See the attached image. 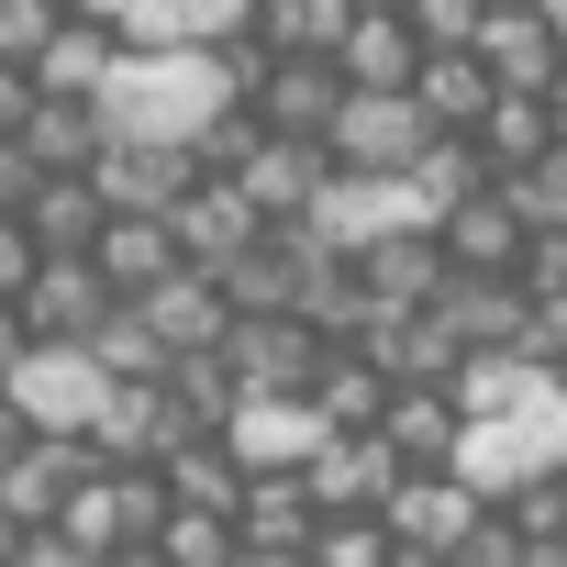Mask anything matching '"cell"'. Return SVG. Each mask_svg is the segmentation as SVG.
<instances>
[{"instance_id":"cell-1","label":"cell","mask_w":567,"mask_h":567,"mask_svg":"<svg viewBox=\"0 0 567 567\" xmlns=\"http://www.w3.org/2000/svg\"><path fill=\"white\" fill-rule=\"evenodd\" d=\"M223 101H234V79H223L212 45H123L112 79L90 90V123L134 134V145H189Z\"/></svg>"},{"instance_id":"cell-2","label":"cell","mask_w":567,"mask_h":567,"mask_svg":"<svg viewBox=\"0 0 567 567\" xmlns=\"http://www.w3.org/2000/svg\"><path fill=\"white\" fill-rule=\"evenodd\" d=\"M101 357L90 346H45V334H23V357L0 368V401L23 412V434H90V412H101Z\"/></svg>"},{"instance_id":"cell-3","label":"cell","mask_w":567,"mask_h":567,"mask_svg":"<svg viewBox=\"0 0 567 567\" xmlns=\"http://www.w3.org/2000/svg\"><path fill=\"white\" fill-rule=\"evenodd\" d=\"M423 134H434V123H423L412 90H334V112H323L312 145H323L334 167H412Z\"/></svg>"},{"instance_id":"cell-4","label":"cell","mask_w":567,"mask_h":567,"mask_svg":"<svg viewBox=\"0 0 567 567\" xmlns=\"http://www.w3.org/2000/svg\"><path fill=\"white\" fill-rule=\"evenodd\" d=\"M212 357H223L234 401H245V390H290V401H301V390H312V368H323V334H312L301 312H234Z\"/></svg>"},{"instance_id":"cell-5","label":"cell","mask_w":567,"mask_h":567,"mask_svg":"<svg viewBox=\"0 0 567 567\" xmlns=\"http://www.w3.org/2000/svg\"><path fill=\"white\" fill-rule=\"evenodd\" d=\"M478 512H489V501H478V489H456L445 467H401V478H390V501H379V534H390L401 556H456Z\"/></svg>"},{"instance_id":"cell-6","label":"cell","mask_w":567,"mask_h":567,"mask_svg":"<svg viewBox=\"0 0 567 567\" xmlns=\"http://www.w3.org/2000/svg\"><path fill=\"white\" fill-rule=\"evenodd\" d=\"M178 434H189V423L167 412V390H156V379H112L79 445H90V467H156Z\"/></svg>"},{"instance_id":"cell-7","label":"cell","mask_w":567,"mask_h":567,"mask_svg":"<svg viewBox=\"0 0 567 567\" xmlns=\"http://www.w3.org/2000/svg\"><path fill=\"white\" fill-rule=\"evenodd\" d=\"M212 434H223V456L256 478V467H301V456L323 445V412H312V401H290V390H245Z\"/></svg>"},{"instance_id":"cell-8","label":"cell","mask_w":567,"mask_h":567,"mask_svg":"<svg viewBox=\"0 0 567 567\" xmlns=\"http://www.w3.org/2000/svg\"><path fill=\"white\" fill-rule=\"evenodd\" d=\"M467 56L489 68V90H545V79H556V56H567V34L534 12V0H478Z\"/></svg>"},{"instance_id":"cell-9","label":"cell","mask_w":567,"mask_h":567,"mask_svg":"<svg viewBox=\"0 0 567 567\" xmlns=\"http://www.w3.org/2000/svg\"><path fill=\"white\" fill-rule=\"evenodd\" d=\"M79 178L101 189V212H167V200L200 178V156H189V145H134V134H101V156H90Z\"/></svg>"},{"instance_id":"cell-10","label":"cell","mask_w":567,"mask_h":567,"mask_svg":"<svg viewBox=\"0 0 567 567\" xmlns=\"http://www.w3.org/2000/svg\"><path fill=\"white\" fill-rule=\"evenodd\" d=\"M167 234H178V267H223V256H245V245L267 234V212H256L234 178H212V167H200V178L167 200Z\"/></svg>"},{"instance_id":"cell-11","label":"cell","mask_w":567,"mask_h":567,"mask_svg":"<svg viewBox=\"0 0 567 567\" xmlns=\"http://www.w3.org/2000/svg\"><path fill=\"white\" fill-rule=\"evenodd\" d=\"M523 234H534V223L512 212V189H501V178H478L467 200H445V212H434V256H445V267H478V278H512Z\"/></svg>"},{"instance_id":"cell-12","label":"cell","mask_w":567,"mask_h":567,"mask_svg":"<svg viewBox=\"0 0 567 567\" xmlns=\"http://www.w3.org/2000/svg\"><path fill=\"white\" fill-rule=\"evenodd\" d=\"M323 167H334V156H323L312 134H267V123H256V145H245L223 178H234L267 223H301V212H312V189H323Z\"/></svg>"},{"instance_id":"cell-13","label":"cell","mask_w":567,"mask_h":567,"mask_svg":"<svg viewBox=\"0 0 567 567\" xmlns=\"http://www.w3.org/2000/svg\"><path fill=\"white\" fill-rule=\"evenodd\" d=\"M12 312H23V334L79 346V334L112 312V290H101V267H90V256H34V278L12 290Z\"/></svg>"},{"instance_id":"cell-14","label":"cell","mask_w":567,"mask_h":567,"mask_svg":"<svg viewBox=\"0 0 567 567\" xmlns=\"http://www.w3.org/2000/svg\"><path fill=\"white\" fill-rule=\"evenodd\" d=\"M556 134H567V123H556V101H545V90H489V101H478V123H467V145H478V167H489V178L545 167V156H556Z\"/></svg>"},{"instance_id":"cell-15","label":"cell","mask_w":567,"mask_h":567,"mask_svg":"<svg viewBox=\"0 0 567 567\" xmlns=\"http://www.w3.org/2000/svg\"><path fill=\"white\" fill-rule=\"evenodd\" d=\"M390 478H401V456H390L379 434H323V445L301 456L312 512H379V501H390Z\"/></svg>"},{"instance_id":"cell-16","label":"cell","mask_w":567,"mask_h":567,"mask_svg":"<svg viewBox=\"0 0 567 567\" xmlns=\"http://www.w3.org/2000/svg\"><path fill=\"white\" fill-rule=\"evenodd\" d=\"M134 312H145V334H156L167 357L223 346V323H234V301H223V278H212V267H167L156 290H134Z\"/></svg>"},{"instance_id":"cell-17","label":"cell","mask_w":567,"mask_h":567,"mask_svg":"<svg viewBox=\"0 0 567 567\" xmlns=\"http://www.w3.org/2000/svg\"><path fill=\"white\" fill-rule=\"evenodd\" d=\"M90 478V445L79 434H23L12 456H0V512L12 523H56V501Z\"/></svg>"},{"instance_id":"cell-18","label":"cell","mask_w":567,"mask_h":567,"mask_svg":"<svg viewBox=\"0 0 567 567\" xmlns=\"http://www.w3.org/2000/svg\"><path fill=\"white\" fill-rule=\"evenodd\" d=\"M312 489H301V467H256L245 489H234V545H256V556H301L312 545Z\"/></svg>"},{"instance_id":"cell-19","label":"cell","mask_w":567,"mask_h":567,"mask_svg":"<svg viewBox=\"0 0 567 567\" xmlns=\"http://www.w3.org/2000/svg\"><path fill=\"white\" fill-rule=\"evenodd\" d=\"M90 267H101V290H112V301L156 290V278L178 267V234H167V212H101V234H90Z\"/></svg>"},{"instance_id":"cell-20","label":"cell","mask_w":567,"mask_h":567,"mask_svg":"<svg viewBox=\"0 0 567 567\" xmlns=\"http://www.w3.org/2000/svg\"><path fill=\"white\" fill-rule=\"evenodd\" d=\"M234 101H245L267 134H323V112H334V68H323V56H267Z\"/></svg>"},{"instance_id":"cell-21","label":"cell","mask_w":567,"mask_h":567,"mask_svg":"<svg viewBox=\"0 0 567 567\" xmlns=\"http://www.w3.org/2000/svg\"><path fill=\"white\" fill-rule=\"evenodd\" d=\"M412 56L423 45H412L401 12H346V34H334L323 68H334V90H412Z\"/></svg>"},{"instance_id":"cell-22","label":"cell","mask_w":567,"mask_h":567,"mask_svg":"<svg viewBox=\"0 0 567 567\" xmlns=\"http://www.w3.org/2000/svg\"><path fill=\"white\" fill-rule=\"evenodd\" d=\"M23 234H34V256H90V234H101V189L79 178V167H45L23 200Z\"/></svg>"},{"instance_id":"cell-23","label":"cell","mask_w":567,"mask_h":567,"mask_svg":"<svg viewBox=\"0 0 567 567\" xmlns=\"http://www.w3.org/2000/svg\"><path fill=\"white\" fill-rule=\"evenodd\" d=\"M112 56H123V34H112V23H56V34L23 56V79H34L45 101H90V90L112 79Z\"/></svg>"},{"instance_id":"cell-24","label":"cell","mask_w":567,"mask_h":567,"mask_svg":"<svg viewBox=\"0 0 567 567\" xmlns=\"http://www.w3.org/2000/svg\"><path fill=\"white\" fill-rule=\"evenodd\" d=\"M401 467H445V445H456V401L434 390V379H401L390 401H379V423H368Z\"/></svg>"},{"instance_id":"cell-25","label":"cell","mask_w":567,"mask_h":567,"mask_svg":"<svg viewBox=\"0 0 567 567\" xmlns=\"http://www.w3.org/2000/svg\"><path fill=\"white\" fill-rule=\"evenodd\" d=\"M346 267H357V290H368L379 312H412V301H434V278H445L434 234H379V245H357Z\"/></svg>"},{"instance_id":"cell-26","label":"cell","mask_w":567,"mask_h":567,"mask_svg":"<svg viewBox=\"0 0 567 567\" xmlns=\"http://www.w3.org/2000/svg\"><path fill=\"white\" fill-rule=\"evenodd\" d=\"M245 23V0H112L123 45H223Z\"/></svg>"},{"instance_id":"cell-27","label":"cell","mask_w":567,"mask_h":567,"mask_svg":"<svg viewBox=\"0 0 567 567\" xmlns=\"http://www.w3.org/2000/svg\"><path fill=\"white\" fill-rule=\"evenodd\" d=\"M412 101H423L434 134H467L478 101H489V68H478L467 45H423V56H412Z\"/></svg>"},{"instance_id":"cell-28","label":"cell","mask_w":567,"mask_h":567,"mask_svg":"<svg viewBox=\"0 0 567 567\" xmlns=\"http://www.w3.org/2000/svg\"><path fill=\"white\" fill-rule=\"evenodd\" d=\"M301 401L323 412V434H368V423H379V401H390V379H379V357L323 346V368H312V390H301Z\"/></svg>"},{"instance_id":"cell-29","label":"cell","mask_w":567,"mask_h":567,"mask_svg":"<svg viewBox=\"0 0 567 567\" xmlns=\"http://www.w3.org/2000/svg\"><path fill=\"white\" fill-rule=\"evenodd\" d=\"M346 12H357V0H245V23H234V34H256L267 56H334Z\"/></svg>"},{"instance_id":"cell-30","label":"cell","mask_w":567,"mask_h":567,"mask_svg":"<svg viewBox=\"0 0 567 567\" xmlns=\"http://www.w3.org/2000/svg\"><path fill=\"white\" fill-rule=\"evenodd\" d=\"M12 145H23L34 167H90V156H101V123H90V101H45V90H34V112L12 123Z\"/></svg>"},{"instance_id":"cell-31","label":"cell","mask_w":567,"mask_h":567,"mask_svg":"<svg viewBox=\"0 0 567 567\" xmlns=\"http://www.w3.org/2000/svg\"><path fill=\"white\" fill-rule=\"evenodd\" d=\"M79 346L101 357V379H156V368H167V346L145 334V312H134V301H112V312H101Z\"/></svg>"},{"instance_id":"cell-32","label":"cell","mask_w":567,"mask_h":567,"mask_svg":"<svg viewBox=\"0 0 567 567\" xmlns=\"http://www.w3.org/2000/svg\"><path fill=\"white\" fill-rule=\"evenodd\" d=\"M145 545H156L167 567H223V556H234V512H189V501H167Z\"/></svg>"},{"instance_id":"cell-33","label":"cell","mask_w":567,"mask_h":567,"mask_svg":"<svg viewBox=\"0 0 567 567\" xmlns=\"http://www.w3.org/2000/svg\"><path fill=\"white\" fill-rule=\"evenodd\" d=\"M301 567H390L379 512H323V523H312V545H301Z\"/></svg>"},{"instance_id":"cell-34","label":"cell","mask_w":567,"mask_h":567,"mask_svg":"<svg viewBox=\"0 0 567 567\" xmlns=\"http://www.w3.org/2000/svg\"><path fill=\"white\" fill-rule=\"evenodd\" d=\"M401 23H412V45H467L478 0H401Z\"/></svg>"},{"instance_id":"cell-35","label":"cell","mask_w":567,"mask_h":567,"mask_svg":"<svg viewBox=\"0 0 567 567\" xmlns=\"http://www.w3.org/2000/svg\"><path fill=\"white\" fill-rule=\"evenodd\" d=\"M56 23H68V12H56V0H0V56H12V68H23V56H34V45H45Z\"/></svg>"},{"instance_id":"cell-36","label":"cell","mask_w":567,"mask_h":567,"mask_svg":"<svg viewBox=\"0 0 567 567\" xmlns=\"http://www.w3.org/2000/svg\"><path fill=\"white\" fill-rule=\"evenodd\" d=\"M12 567H101L79 534H56V523H23V545H12Z\"/></svg>"},{"instance_id":"cell-37","label":"cell","mask_w":567,"mask_h":567,"mask_svg":"<svg viewBox=\"0 0 567 567\" xmlns=\"http://www.w3.org/2000/svg\"><path fill=\"white\" fill-rule=\"evenodd\" d=\"M34 278V234H23V212H0V301H12Z\"/></svg>"},{"instance_id":"cell-38","label":"cell","mask_w":567,"mask_h":567,"mask_svg":"<svg viewBox=\"0 0 567 567\" xmlns=\"http://www.w3.org/2000/svg\"><path fill=\"white\" fill-rule=\"evenodd\" d=\"M23 112H34V79H23L12 56H0V145H12V123H23Z\"/></svg>"},{"instance_id":"cell-39","label":"cell","mask_w":567,"mask_h":567,"mask_svg":"<svg viewBox=\"0 0 567 567\" xmlns=\"http://www.w3.org/2000/svg\"><path fill=\"white\" fill-rule=\"evenodd\" d=\"M512 567H567V545H556V534H534V545H523Z\"/></svg>"},{"instance_id":"cell-40","label":"cell","mask_w":567,"mask_h":567,"mask_svg":"<svg viewBox=\"0 0 567 567\" xmlns=\"http://www.w3.org/2000/svg\"><path fill=\"white\" fill-rule=\"evenodd\" d=\"M12 357H23V312H12V301H0V368H12Z\"/></svg>"},{"instance_id":"cell-41","label":"cell","mask_w":567,"mask_h":567,"mask_svg":"<svg viewBox=\"0 0 567 567\" xmlns=\"http://www.w3.org/2000/svg\"><path fill=\"white\" fill-rule=\"evenodd\" d=\"M101 567H167V556H156V545H112Z\"/></svg>"},{"instance_id":"cell-42","label":"cell","mask_w":567,"mask_h":567,"mask_svg":"<svg viewBox=\"0 0 567 567\" xmlns=\"http://www.w3.org/2000/svg\"><path fill=\"white\" fill-rule=\"evenodd\" d=\"M56 12H68V23H112V0H56Z\"/></svg>"},{"instance_id":"cell-43","label":"cell","mask_w":567,"mask_h":567,"mask_svg":"<svg viewBox=\"0 0 567 567\" xmlns=\"http://www.w3.org/2000/svg\"><path fill=\"white\" fill-rule=\"evenodd\" d=\"M12 445H23V412H12V401H0V456H12Z\"/></svg>"},{"instance_id":"cell-44","label":"cell","mask_w":567,"mask_h":567,"mask_svg":"<svg viewBox=\"0 0 567 567\" xmlns=\"http://www.w3.org/2000/svg\"><path fill=\"white\" fill-rule=\"evenodd\" d=\"M545 101H556V123H567V56H556V79H545Z\"/></svg>"},{"instance_id":"cell-45","label":"cell","mask_w":567,"mask_h":567,"mask_svg":"<svg viewBox=\"0 0 567 567\" xmlns=\"http://www.w3.org/2000/svg\"><path fill=\"white\" fill-rule=\"evenodd\" d=\"M12 545H23V523H12V512H0V567H12Z\"/></svg>"},{"instance_id":"cell-46","label":"cell","mask_w":567,"mask_h":567,"mask_svg":"<svg viewBox=\"0 0 567 567\" xmlns=\"http://www.w3.org/2000/svg\"><path fill=\"white\" fill-rule=\"evenodd\" d=\"M390 567H456V556H401V545H390Z\"/></svg>"},{"instance_id":"cell-47","label":"cell","mask_w":567,"mask_h":567,"mask_svg":"<svg viewBox=\"0 0 567 567\" xmlns=\"http://www.w3.org/2000/svg\"><path fill=\"white\" fill-rule=\"evenodd\" d=\"M534 12H545V23H556V34H567V0H534Z\"/></svg>"},{"instance_id":"cell-48","label":"cell","mask_w":567,"mask_h":567,"mask_svg":"<svg viewBox=\"0 0 567 567\" xmlns=\"http://www.w3.org/2000/svg\"><path fill=\"white\" fill-rule=\"evenodd\" d=\"M357 12H401V0H357Z\"/></svg>"},{"instance_id":"cell-49","label":"cell","mask_w":567,"mask_h":567,"mask_svg":"<svg viewBox=\"0 0 567 567\" xmlns=\"http://www.w3.org/2000/svg\"><path fill=\"white\" fill-rule=\"evenodd\" d=\"M556 545H567V523H556Z\"/></svg>"}]
</instances>
